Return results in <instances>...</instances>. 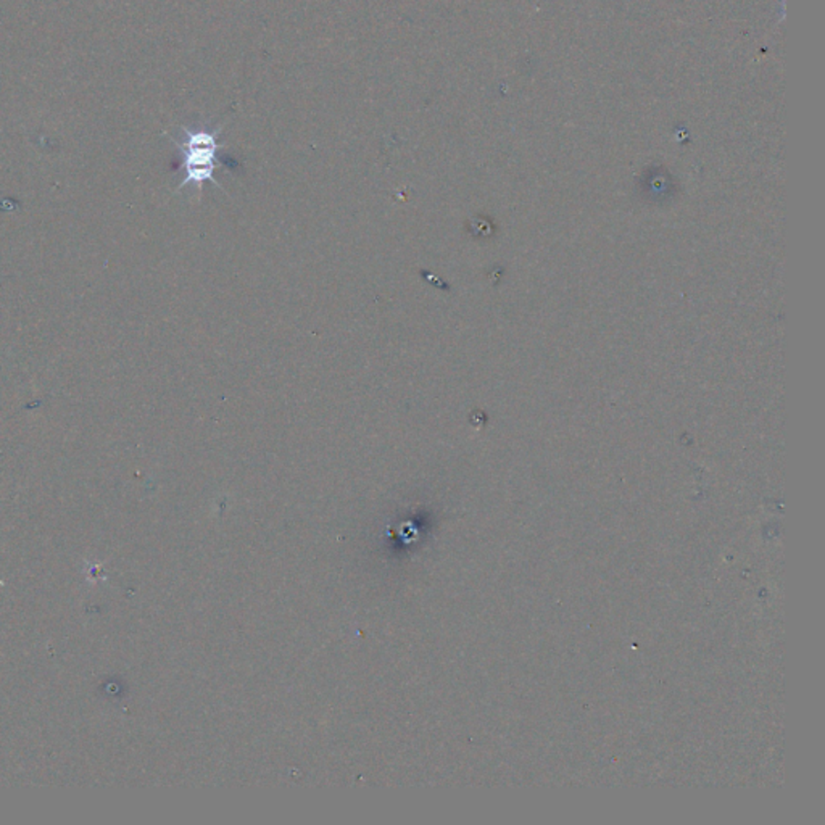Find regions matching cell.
I'll list each match as a JSON object with an SVG mask.
<instances>
[{
    "label": "cell",
    "instance_id": "6da1fadb",
    "mask_svg": "<svg viewBox=\"0 0 825 825\" xmlns=\"http://www.w3.org/2000/svg\"><path fill=\"white\" fill-rule=\"evenodd\" d=\"M221 133L223 127H211L210 123L181 127L179 138L173 139L179 150L178 171L182 175L178 189L192 186L202 192L207 182L219 188L215 171L218 168H238V161L223 155L224 146L219 144Z\"/></svg>",
    "mask_w": 825,
    "mask_h": 825
}]
</instances>
